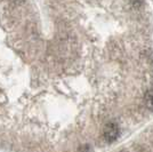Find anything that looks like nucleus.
Returning a JSON list of instances; mask_svg holds the SVG:
<instances>
[{
    "label": "nucleus",
    "instance_id": "nucleus-1",
    "mask_svg": "<svg viewBox=\"0 0 153 152\" xmlns=\"http://www.w3.org/2000/svg\"><path fill=\"white\" fill-rule=\"evenodd\" d=\"M103 136L104 139L111 143V142H114L115 139H118L119 136V127L114 122H108L105 125L104 129H103Z\"/></svg>",
    "mask_w": 153,
    "mask_h": 152
},
{
    "label": "nucleus",
    "instance_id": "nucleus-2",
    "mask_svg": "<svg viewBox=\"0 0 153 152\" xmlns=\"http://www.w3.org/2000/svg\"><path fill=\"white\" fill-rule=\"evenodd\" d=\"M144 103L149 110L153 111V89L147 90L144 95Z\"/></svg>",
    "mask_w": 153,
    "mask_h": 152
},
{
    "label": "nucleus",
    "instance_id": "nucleus-3",
    "mask_svg": "<svg viewBox=\"0 0 153 152\" xmlns=\"http://www.w3.org/2000/svg\"><path fill=\"white\" fill-rule=\"evenodd\" d=\"M143 2H144V0H130V4L135 7V8H138L143 5Z\"/></svg>",
    "mask_w": 153,
    "mask_h": 152
}]
</instances>
